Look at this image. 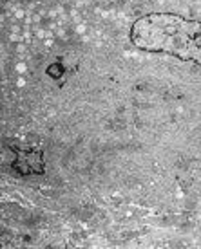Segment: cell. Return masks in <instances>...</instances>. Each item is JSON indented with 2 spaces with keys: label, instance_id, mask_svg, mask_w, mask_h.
Returning a JSON list of instances; mask_svg holds the SVG:
<instances>
[{
  "label": "cell",
  "instance_id": "6da1fadb",
  "mask_svg": "<svg viewBox=\"0 0 201 249\" xmlns=\"http://www.w3.org/2000/svg\"><path fill=\"white\" fill-rule=\"evenodd\" d=\"M129 40L136 49L201 65V20L183 18L176 13H147L132 22Z\"/></svg>",
  "mask_w": 201,
  "mask_h": 249
},
{
  "label": "cell",
  "instance_id": "7a4b0ae2",
  "mask_svg": "<svg viewBox=\"0 0 201 249\" xmlns=\"http://www.w3.org/2000/svg\"><path fill=\"white\" fill-rule=\"evenodd\" d=\"M11 152L15 154L13 170L22 177L27 175H44L45 162H44V148L40 146H22L19 143H7Z\"/></svg>",
  "mask_w": 201,
  "mask_h": 249
}]
</instances>
